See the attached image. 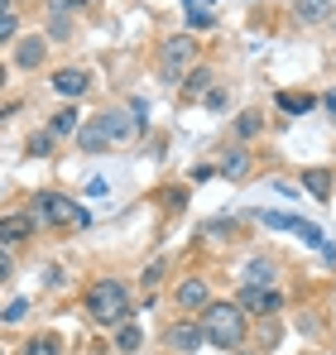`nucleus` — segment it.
I'll use <instances>...</instances> for the list:
<instances>
[{
    "instance_id": "bb28decb",
    "label": "nucleus",
    "mask_w": 336,
    "mask_h": 355,
    "mask_svg": "<svg viewBox=\"0 0 336 355\" xmlns=\"http://www.w3.org/2000/svg\"><path fill=\"white\" fill-rule=\"evenodd\" d=\"M49 149H53V135H34L29 139V154H49Z\"/></svg>"
},
{
    "instance_id": "39448f33",
    "label": "nucleus",
    "mask_w": 336,
    "mask_h": 355,
    "mask_svg": "<svg viewBox=\"0 0 336 355\" xmlns=\"http://www.w3.org/2000/svg\"><path fill=\"white\" fill-rule=\"evenodd\" d=\"M192 62H197L192 39H187V34H173L164 49H159V77H164V82H183V77L192 72Z\"/></svg>"
},
{
    "instance_id": "412c9836",
    "label": "nucleus",
    "mask_w": 336,
    "mask_h": 355,
    "mask_svg": "<svg viewBox=\"0 0 336 355\" xmlns=\"http://www.w3.org/2000/svg\"><path fill=\"white\" fill-rule=\"evenodd\" d=\"M303 187H308L317 202H327V197H332V173H308V178H303Z\"/></svg>"
},
{
    "instance_id": "f257e3e1",
    "label": "nucleus",
    "mask_w": 336,
    "mask_h": 355,
    "mask_svg": "<svg viewBox=\"0 0 336 355\" xmlns=\"http://www.w3.org/2000/svg\"><path fill=\"white\" fill-rule=\"evenodd\" d=\"M140 135V116H125V111H101L92 116L82 130H77V144L87 154H106V149H120Z\"/></svg>"
},
{
    "instance_id": "f8f14e48",
    "label": "nucleus",
    "mask_w": 336,
    "mask_h": 355,
    "mask_svg": "<svg viewBox=\"0 0 336 355\" xmlns=\"http://www.w3.org/2000/svg\"><path fill=\"white\" fill-rule=\"evenodd\" d=\"M44 53H49L44 34H29V39H19V44H15V62H19V67H39Z\"/></svg>"
},
{
    "instance_id": "b1692460",
    "label": "nucleus",
    "mask_w": 336,
    "mask_h": 355,
    "mask_svg": "<svg viewBox=\"0 0 336 355\" xmlns=\"http://www.w3.org/2000/svg\"><path fill=\"white\" fill-rule=\"evenodd\" d=\"M24 312H29V302H24V297H15V302L0 312V322H10V327H15V322H24Z\"/></svg>"
},
{
    "instance_id": "393cba45",
    "label": "nucleus",
    "mask_w": 336,
    "mask_h": 355,
    "mask_svg": "<svg viewBox=\"0 0 336 355\" xmlns=\"http://www.w3.org/2000/svg\"><path fill=\"white\" fill-rule=\"evenodd\" d=\"M15 34H19V19H15V10H5L0 15V44H10Z\"/></svg>"
},
{
    "instance_id": "f3484780",
    "label": "nucleus",
    "mask_w": 336,
    "mask_h": 355,
    "mask_svg": "<svg viewBox=\"0 0 336 355\" xmlns=\"http://www.w3.org/2000/svg\"><path fill=\"white\" fill-rule=\"evenodd\" d=\"M221 173L226 178H245L250 173V154H245V149H230V154L221 159Z\"/></svg>"
},
{
    "instance_id": "6e6552de",
    "label": "nucleus",
    "mask_w": 336,
    "mask_h": 355,
    "mask_svg": "<svg viewBox=\"0 0 336 355\" xmlns=\"http://www.w3.org/2000/svg\"><path fill=\"white\" fill-rule=\"evenodd\" d=\"M34 216L29 211H10V216H0V245H19V240H29L34 236Z\"/></svg>"
},
{
    "instance_id": "9d476101",
    "label": "nucleus",
    "mask_w": 336,
    "mask_h": 355,
    "mask_svg": "<svg viewBox=\"0 0 336 355\" xmlns=\"http://www.w3.org/2000/svg\"><path fill=\"white\" fill-rule=\"evenodd\" d=\"M92 87V72L87 67H58L53 72V92L58 96H82Z\"/></svg>"
},
{
    "instance_id": "20e7f679",
    "label": "nucleus",
    "mask_w": 336,
    "mask_h": 355,
    "mask_svg": "<svg viewBox=\"0 0 336 355\" xmlns=\"http://www.w3.org/2000/svg\"><path fill=\"white\" fill-rule=\"evenodd\" d=\"M202 331H207V341H212V346L235 351V346H240V336H245V312H240L235 302H212V307L202 312Z\"/></svg>"
},
{
    "instance_id": "f03ea898",
    "label": "nucleus",
    "mask_w": 336,
    "mask_h": 355,
    "mask_svg": "<svg viewBox=\"0 0 336 355\" xmlns=\"http://www.w3.org/2000/svg\"><path fill=\"white\" fill-rule=\"evenodd\" d=\"M87 312H92V322H101V327H125V322H130V288H125L120 279H96V284L87 288Z\"/></svg>"
},
{
    "instance_id": "cd10ccee",
    "label": "nucleus",
    "mask_w": 336,
    "mask_h": 355,
    "mask_svg": "<svg viewBox=\"0 0 336 355\" xmlns=\"http://www.w3.org/2000/svg\"><path fill=\"white\" fill-rule=\"evenodd\" d=\"M10 274H15V259H10V250H5V245H0V284H5V279H10Z\"/></svg>"
},
{
    "instance_id": "1a4fd4ad",
    "label": "nucleus",
    "mask_w": 336,
    "mask_h": 355,
    "mask_svg": "<svg viewBox=\"0 0 336 355\" xmlns=\"http://www.w3.org/2000/svg\"><path fill=\"white\" fill-rule=\"evenodd\" d=\"M178 307H183V312H207V307H212L207 279H183V284H178Z\"/></svg>"
},
{
    "instance_id": "a878e982",
    "label": "nucleus",
    "mask_w": 336,
    "mask_h": 355,
    "mask_svg": "<svg viewBox=\"0 0 336 355\" xmlns=\"http://www.w3.org/2000/svg\"><path fill=\"white\" fill-rule=\"evenodd\" d=\"M159 279H164V259H159V264H149V269H144V279H140V284H144V288H159Z\"/></svg>"
},
{
    "instance_id": "c85d7f7f",
    "label": "nucleus",
    "mask_w": 336,
    "mask_h": 355,
    "mask_svg": "<svg viewBox=\"0 0 336 355\" xmlns=\"http://www.w3.org/2000/svg\"><path fill=\"white\" fill-rule=\"evenodd\" d=\"M327 111H332V120H336V92H332V96H327Z\"/></svg>"
},
{
    "instance_id": "0eeeda50",
    "label": "nucleus",
    "mask_w": 336,
    "mask_h": 355,
    "mask_svg": "<svg viewBox=\"0 0 336 355\" xmlns=\"http://www.w3.org/2000/svg\"><path fill=\"white\" fill-rule=\"evenodd\" d=\"M235 307L240 312H260V317H274L283 307V293L274 288V284H245L240 288V297H235Z\"/></svg>"
},
{
    "instance_id": "5701e85b",
    "label": "nucleus",
    "mask_w": 336,
    "mask_h": 355,
    "mask_svg": "<svg viewBox=\"0 0 336 355\" xmlns=\"http://www.w3.org/2000/svg\"><path fill=\"white\" fill-rule=\"evenodd\" d=\"M24 355H62V346H58V336H34V341H24Z\"/></svg>"
},
{
    "instance_id": "2eb2a0df",
    "label": "nucleus",
    "mask_w": 336,
    "mask_h": 355,
    "mask_svg": "<svg viewBox=\"0 0 336 355\" xmlns=\"http://www.w3.org/2000/svg\"><path fill=\"white\" fill-rule=\"evenodd\" d=\"M312 106H317V96H303V92H283V96H279L283 116H308Z\"/></svg>"
},
{
    "instance_id": "6ab92c4d",
    "label": "nucleus",
    "mask_w": 336,
    "mask_h": 355,
    "mask_svg": "<svg viewBox=\"0 0 336 355\" xmlns=\"http://www.w3.org/2000/svg\"><path fill=\"white\" fill-rule=\"evenodd\" d=\"M77 130H82V125H77V111H58L53 125H49V135H53V139H62V135H77Z\"/></svg>"
},
{
    "instance_id": "dca6fc26",
    "label": "nucleus",
    "mask_w": 336,
    "mask_h": 355,
    "mask_svg": "<svg viewBox=\"0 0 336 355\" xmlns=\"http://www.w3.org/2000/svg\"><path fill=\"white\" fill-rule=\"evenodd\" d=\"M115 346H120V351H140V346H144V331H140L135 322H125V327H115Z\"/></svg>"
},
{
    "instance_id": "c756f323",
    "label": "nucleus",
    "mask_w": 336,
    "mask_h": 355,
    "mask_svg": "<svg viewBox=\"0 0 336 355\" xmlns=\"http://www.w3.org/2000/svg\"><path fill=\"white\" fill-rule=\"evenodd\" d=\"M5 10H10V0H0V15H5Z\"/></svg>"
},
{
    "instance_id": "4468645a",
    "label": "nucleus",
    "mask_w": 336,
    "mask_h": 355,
    "mask_svg": "<svg viewBox=\"0 0 336 355\" xmlns=\"http://www.w3.org/2000/svg\"><path fill=\"white\" fill-rule=\"evenodd\" d=\"M298 19L303 24H327L332 19V0H298Z\"/></svg>"
},
{
    "instance_id": "7c9ffc66",
    "label": "nucleus",
    "mask_w": 336,
    "mask_h": 355,
    "mask_svg": "<svg viewBox=\"0 0 336 355\" xmlns=\"http://www.w3.org/2000/svg\"><path fill=\"white\" fill-rule=\"evenodd\" d=\"M0 87H5V67H0Z\"/></svg>"
},
{
    "instance_id": "a211bd4d",
    "label": "nucleus",
    "mask_w": 336,
    "mask_h": 355,
    "mask_svg": "<svg viewBox=\"0 0 336 355\" xmlns=\"http://www.w3.org/2000/svg\"><path fill=\"white\" fill-rule=\"evenodd\" d=\"M245 284H274V264L269 259H250L245 264Z\"/></svg>"
},
{
    "instance_id": "4be33fe9",
    "label": "nucleus",
    "mask_w": 336,
    "mask_h": 355,
    "mask_svg": "<svg viewBox=\"0 0 336 355\" xmlns=\"http://www.w3.org/2000/svg\"><path fill=\"white\" fill-rule=\"evenodd\" d=\"M207 87H212V72H207V67H192V72L183 77V92H187V96H197V92H207Z\"/></svg>"
},
{
    "instance_id": "423d86ee",
    "label": "nucleus",
    "mask_w": 336,
    "mask_h": 355,
    "mask_svg": "<svg viewBox=\"0 0 336 355\" xmlns=\"http://www.w3.org/2000/svg\"><path fill=\"white\" fill-rule=\"evenodd\" d=\"M260 221H264L269 231H293V236H303L308 245H317V250L332 259V245H327V236H322L312 221H303V216H288V211H260Z\"/></svg>"
},
{
    "instance_id": "aec40b11",
    "label": "nucleus",
    "mask_w": 336,
    "mask_h": 355,
    "mask_svg": "<svg viewBox=\"0 0 336 355\" xmlns=\"http://www.w3.org/2000/svg\"><path fill=\"white\" fill-rule=\"evenodd\" d=\"M260 125H264L260 111H240V116H235V135H240V139H255V135H260Z\"/></svg>"
},
{
    "instance_id": "ddd939ff",
    "label": "nucleus",
    "mask_w": 336,
    "mask_h": 355,
    "mask_svg": "<svg viewBox=\"0 0 336 355\" xmlns=\"http://www.w3.org/2000/svg\"><path fill=\"white\" fill-rule=\"evenodd\" d=\"M212 24H217L212 0H187V29H212Z\"/></svg>"
},
{
    "instance_id": "7ed1b4c3",
    "label": "nucleus",
    "mask_w": 336,
    "mask_h": 355,
    "mask_svg": "<svg viewBox=\"0 0 336 355\" xmlns=\"http://www.w3.org/2000/svg\"><path fill=\"white\" fill-rule=\"evenodd\" d=\"M29 216H34L39 226H58V231H77V226L92 221L87 207L72 202V197H62V192H39V197L29 202Z\"/></svg>"
},
{
    "instance_id": "9b49d317",
    "label": "nucleus",
    "mask_w": 336,
    "mask_h": 355,
    "mask_svg": "<svg viewBox=\"0 0 336 355\" xmlns=\"http://www.w3.org/2000/svg\"><path fill=\"white\" fill-rule=\"evenodd\" d=\"M207 341V331L197 327V322H178V327H168V346L173 351H197Z\"/></svg>"
}]
</instances>
